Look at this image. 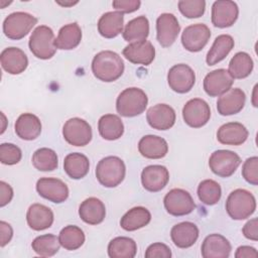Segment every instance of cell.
Listing matches in <instances>:
<instances>
[{
  "label": "cell",
  "instance_id": "obj_19",
  "mask_svg": "<svg viewBox=\"0 0 258 258\" xmlns=\"http://www.w3.org/2000/svg\"><path fill=\"white\" fill-rule=\"evenodd\" d=\"M122 53L132 63L149 66L155 57V48L150 41L142 40L128 44Z\"/></svg>",
  "mask_w": 258,
  "mask_h": 258
},
{
  "label": "cell",
  "instance_id": "obj_51",
  "mask_svg": "<svg viewBox=\"0 0 258 258\" xmlns=\"http://www.w3.org/2000/svg\"><path fill=\"white\" fill-rule=\"evenodd\" d=\"M56 3L58 4V5H60V6H64V7H71V6H74V5H76V4H78V1H75V2H73V1H70V2H60V1H56Z\"/></svg>",
  "mask_w": 258,
  "mask_h": 258
},
{
  "label": "cell",
  "instance_id": "obj_25",
  "mask_svg": "<svg viewBox=\"0 0 258 258\" xmlns=\"http://www.w3.org/2000/svg\"><path fill=\"white\" fill-rule=\"evenodd\" d=\"M16 135L23 140H34L41 133V122L37 116L32 113L21 114L14 125Z\"/></svg>",
  "mask_w": 258,
  "mask_h": 258
},
{
  "label": "cell",
  "instance_id": "obj_37",
  "mask_svg": "<svg viewBox=\"0 0 258 258\" xmlns=\"http://www.w3.org/2000/svg\"><path fill=\"white\" fill-rule=\"evenodd\" d=\"M253 59L244 51L237 52L229 62V74L233 79H245L253 71Z\"/></svg>",
  "mask_w": 258,
  "mask_h": 258
},
{
  "label": "cell",
  "instance_id": "obj_40",
  "mask_svg": "<svg viewBox=\"0 0 258 258\" xmlns=\"http://www.w3.org/2000/svg\"><path fill=\"white\" fill-rule=\"evenodd\" d=\"M33 166L40 171H52L58 165V158L54 150L42 147L34 151L32 155Z\"/></svg>",
  "mask_w": 258,
  "mask_h": 258
},
{
  "label": "cell",
  "instance_id": "obj_23",
  "mask_svg": "<svg viewBox=\"0 0 258 258\" xmlns=\"http://www.w3.org/2000/svg\"><path fill=\"white\" fill-rule=\"evenodd\" d=\"M248 130L239 122H229L222 125L217 132V139L221 144L238 146L248 138Z\"/></svg>",
  "mask_w": 258,
  "mask_h": 258
},
{
  "label": "cell",
  "instance_id": "obj_2",
  "mask_svg": "<svg viewBox=\"0 0 258 258\" xmlns=\"http://www.w3.org/2000/svg\"><path fill=\"white\" fill-rule=\"evenodd\" d=\"M148 98L145 92L139 88H127L123 90L116 100V110L123 117H135L146 109Z\"/></svg>",
  "mask_w": 258,
  "mask_h": 258
},
{
  "label": "cell",
  "instance_id": "obj_12",
  "mask_svg": "<svg viewBox=\"0 0 258 258\" xmlns=\"http://www.w3.org/2000/svg\"><path fill=\"white\" fill-rule=\"evenodd\" d=\"M210 37V28L204 23H196L184 28L181 34V43L186 50L198 52L207 45Z\"/></svg>",
  "mask_w": 258,
  "mask_h": 258
},
{
  "label": "cell",
  "instance_id": "obj_11",
  "mask_svg": "<svg viewBox=\"0 0 258 258\" xmlns=\"http://www.w3.org/2000/svg\"><path fill=\"white\" fill-rule=\"evenodd\" d=\"M182 118L189 127L201 128L205 126L211 118L210 106L203 99H191L183 106Z\"/></svg>",
  "mask_w": 258,
  "mask_h": 258
},
{
  "label": "cell",
  "instance_id": "obj_36",
  "mask_svg": "<svg viewBox=\"0 0 258 258\" xmlns=\"http://www.w3.org/2000/svg\"><path fill=\"white\" fill-rule=\"evenodd\" d=\"M136 253V242L129 237H116L108 244V255L111 258H133Z\"/></svg>",
  "mask_w": 258,
  "mask_h": 258
},
{
  "label": "cell",
  "instance_id": "obj_3",
  "mask_svg": "<svg viewBox=\"0 0 258 258\" xmlns=\"http://www.w3.org/2000/svg\"><path fill=\"white\" fill-rule=\"evenodd\" d=\"M126 173L124 161L118 156H107L102 158L96 167V177L105 187L119 185Z\"/></svg>",
  "mask_w": 258,
  "mask_h": 258
},
{
  "label": "cell",
  "instance_id": "obj_5",
  "mask_svg": "<svg viewBox=\"0 0 258 258\" xmlns=\"http://www.w3.org/2000/svg\"><path fill=\"white\" fill-rule=\"evenodd\" d=\"M54 40L55 38L52 29L46 25H39L32 31L29 37L28 46L35 57L49 59L56 51Z\"/></svg>",
  "mask_w": 258,
  "mask_h": 258
},
{
  "label": "cell",
  "instance_id": "obj_43",
  "mask_svg": "<svg viewBox=\"0 0 258 258\" xmlns=\"http://www.w3.org/2000/svg\"><path fill=\"white\" fill-rule=\"evenodd\" d=\"M21 149L12 143H2L0 145V161L6 165H13L21 160Z\"/></svg>",
  "mask_w": 258,
  "mask_h": 258
},
{
  "label": "cell",
  "instance_id": "obj_33",
  "mask_svg": "<svg viewBox=\"0 0 258 258\" xmlns=\"http://www.w3.org/2000/svg\"><path fill=\"white\" fill-rule=\"evenodd\" d=\"M63 169L71 178L81 179L88 174L90 169V161L83 153H70L64 157Z\"/></svg>",
  "mask_w": 258,
  "mask_h": 258
},
{
  "label": "cell",
  "instance_id": "obj_14",
  "mask_svg": "<svg viewBox=\"0 0 258 258\" xmlns=\"http://www.w3.org/2000/svg\"><path fill=\"white\" fill-rule=\"evenodd\" d=\"M180 25L171 13H162L156 19V38L163 47H168L178 36Z\"/></svg>",
  "mask_w": 258,
  "mask_h": 258
},
{
  "label": "cell",
  "instance_id": "obj_46",
  "mask_svg": "<svg viewBox=\"0 0 258 258\" xmlns=\"http://www.w3.org/2000/svg\"><path fill=\"white\" fill-rule=\"evenodd\" d=\"M141 2L139 0H115L112 2L113 8L120 13H132L139 9Z\"/></svg>",
  "mask_w": 258,
  "mask_h": 258
},
{
  "label": "cell",
  "instance_id": "obj_48",
  "mask_svg": "<svg viewBox=\"0 0 258 258\" xmlns=\"http://www.w3.org/2000/svg\"><path fill=\"white\" fill-rule=\"evenodd\" d=\"M13 198L12 187L5 181H0V207H4L11 202Z\"/></svg>",
  "mask_w": 258,
  "mask_h": 258
},
{
  "label": "cell",
  "instance_id": "obj_6",
  "mask_svg": "<svg viewBox=\"0 0 258 258\" xmlns=\"http://www.w3.org/2000/svg\"><path fill=\"white\" fill-rule=\"evenodd\" d=\"M37 23V18L26 12H13L3 21V32L6 37L19 40L26 36Z\"/></svg>",
  "mask_w": 258,
  "mask_h": 258
},
{
  "label": "cell",
  "instance_id": "obj_7",
  "mask_svg": "<svg viewBox=\"0 0 258 258\" xmlns=\"http://www.w3.org/2000/svg\"><path fill=\"white\" fill-rule=\"evenodd\" d=\"M240 164V156L236 152L226 149L214 151L209 158L210 169L221 177L231 176Z\"/></svg>",
  "mask_w": 258,
  "mask_h": 258
},
{
  "label": "cell",
  "instance_id": "obj_50",
  "mask_svg": "<svg viewBox=\"0 0 258 258\" xmlns=\"http://www.w3.org/2000/svg\"><path fill=\"white\" fill-rule=\"evenodd\" d=\"M258 256V253L254 247L251 246H240L236 250L235 257L236 258H256Z\"/></svg>",
  "mask_w": 258,
  "mask_h": 258
},
{
  "label": "cell",
  "instance_id": "obj_17",
  "mask_svg": "<svg viewBox=\"0 0 258 258\" xmlns=\"http://www.w3.org/2000/svg\"><path fill=\"white\" fill-rule=\"evenodd\" d=\"M175 112L167 104H156L146 113V120L150 127L156 130H168L175 123Z\"/></svg>",
  "mask_w": 258,
  "mask_h": 258
},
{
  "label": "cell",
  "instance_id": "obj_13",
  "mask_svg": "<svg viewBox=\"0 0 258 258\" xmlns=\"http://www.w3.org/2000/svg\"><path fill=\"white\" fill-rule=\"evenodd\" d=\"M36 190L43 199L60 204L69 198V187L60 179L54 177H41L36 182Z\"/></svg>",
  "mask_w": 258,
  "mask_h": 258
},
{
  "label": "cell",
  "instance_id": "obj_9",
  "mask_svg": "<svg viewBox=\"0 0 258 258\" xmlns=\"http://www.w3.org/2000/svg\"><path fill=\"white\" fill-rule=\"evenodd\" d=\"M62 136L73 146H85L92 140V128L84 119L71 118L62 127Z\"/></svg>",
  "mask_w": 258,
  "mask_h": 258
},
{
  "label": "cell",
  "instance_id": "obj_10",
  "mask_svg": "<svg viewBox=\"0 0 258 258\" xmlns=\"http://www.w3.org/2000/svg\"><path fill=\"white\" fill-rule=\"evenodd\" d=\"M167 83L172 91L178 94H185L192 89L196 83L195 72L185 63L174 64L168 71Z\"/></svg>",
  "mask_w": 258,
  "mask_h": 258
},
{
  "label": "cell",
  "instance_id": "obj_8",
  "mask_svg": "<svg viewBox=\"0 0 258 258\" xmlns=\"http://www.w3.org/2000/svg\"><path fill=\"white\" fill-rule=\"evenodd\" d=\"M166 212L174 217L190 214L196 209V204L190 194L182 188L170 189L163 199Z\"/></svg>",
  "mask_w": 258,
  "mask_h": 258
},
{
  "label": "cell",
  "instance_id": "obj_16",
  "mask_svg": "<svg viewBox=\"0 0 258 258\" xmlns=\"http://www.w3.org/2000/svg\"><path fill=\"white\" fill-rule=\"evenodd\" d=\"M234 79L225 69L210 72L204 79V90L210 97H220L233 86Z\"/></svg>",
  "mask_w": 258,
  "mask_h": 258
},
{
  "label": "cell",
  "instance_id": "obj_29",
  "mask_svg": "<svg viewBox=\"0 0 258 258\" xmlns=\"http://www.w3.org/2000/svg\"><path fill=\"white\" fill-rule=\"evenodd\" d=\"M124 16L118 11L104 13L98 21V31L105 38H114L123 32Z\"/></svg>",
  "mask_w": 258,
  "mask_h": 258
},
{
  "label": "cell",
  "instance_id": "obj_41",
  "mask_svg": "<svg viewBox=\"0 0 258 258\" xmlns=\"http://www.w3.org/2000/svg\"><path fill=\"white\" fill-rule=\"evenodd\" d=\"M222 196L220 184L213 179H205L198 186V197L200 201L208 206L216 205Z\"/></svg>",
  "mask_w": 258,
  "mask_h": 258
},
{
  "label": "cell",
  "instance_id": "obj_34",
  "mask_svg": "<svg viewBox=\"0 0 258 258\" xmlns=\"http://www.w3.org/2000/svg\"><path fill=\"white\" fill-rule=\"evenodd\" d=\"M100 135L106 140H117L124 133V125L119 116L115 114L103 115L98 122Z\"/></svg>",
  "mask_w": 258,
  "mask_h": 258
},
{
  "label": "cell",
  "instance_id": "obj_35",
  "mask_svg": "<svg viewBox=\"0 0 258 258\" xmlns=\"http://www.w3.org/2000/svg\"><path fill=\"white\" fill-rule=\"evenodd\" d=\"M148 34H149V21L143 15H140L130 20L126 24L122 32L124 40L131 43L136 41L146 40Z\"/></svg>",
  "mask_w": 258,
  "mask_h": 258
},
{
  "label": "cell",
  "instance_id": "obj_1",
  "mask_svg": "<svg viewBox=\"0 0 258 258\" xmlns=\"http://www.w3.org/2000/svg\"><path fill=\"white\" fill-rule=\"evenodd\" d=\"M92 72L95 78L111 83L118 80L124 73V62L121 56L112 50L98 52L92 60Z\"/></svg>",
  "mask_w": 258,
  "mask_h": 258
},
{
  "label": "cell",
  "instance_id": "obj_15",
  "mask_svg": "<svg viewBox=\"0 0 258 258\" xmlns=\"http://www.w3.org/2000/svg\"><path fill=\"white\" fill-rule=\"evenodd\" d=\"M239 15L238 5L230 0H218L212 5V23L219 28L232 26Z\"/></svg>",
  "mask_w": 258,
  "mask_h": 258
},
{
  "label": "cell",
  "instance_id": "obj_20",
  "mask_svg": "<svg viewBox=\"0 0 258 258\" xmlns=\"http://www.w3.org/2000/svg\"><path fill=\"white\" fill-rule=\"evenodd\" d=\"M246 95L239 88H231L221 95L217 101L218 113L222 116H230L239 113L245 106Z\"/></svg>",
  "mask_w": 258,
  "mask_h": 258
},
{
  "label": "cell",
  "instance_id": "obj_32",
  "mask_svg": "<svg viewBox=\"0 0 258 258\" xmlns=\"http://www.w3.org/2000/svg\"><path fill=\"white\" fill-rule=\"evenodd\" d=\"M234 39L229 34H221L217 36L212 47L207 53V63L209 66H214L225 59L230 51L234 48Z\"/></svg>",
  "mask_w": 258,
  "mask_h": 258
},
{
  "label": "cell",
  "instance_id": "obj_38",
  "mask_svg": "<svg viewBox=\"0 0 258 258\" xmlns=\"http://www.w3.org/2000/svg\"><path fill=\"white\" fill-rule=\"evenodd\" d=\"M58 241L60 246H62L66 250H77L83 246L85 242V234L78 226L69 225L59 232Z\"/></svg>",
  "mask_w": 258,
  "mask_h": 258
},
{
  "label": "cell",
  "instance_id": "obj_28",
  "mask_svg": "<svg viewBox=\"0 0 258 258\" xmlns=\"http://www.w3.org/2000/svg\"><path fill=\"white\" fill-rule=\"evenodd\" d=\"M79 216L83 222L89 225H98L105 219V205L101 200L94 197L86 199L80 205Z\"/></svg>",
  "mask_w": 258,
  "mask_h": 258
},
{
  "label": "cell",
  "instance_id": "obj_42",
  "mask_svg": "<svg viewBox=\"0 0 258 258\" xmlns=\"http://www.w3.org/2000/svg\"><path fill=\"white\" fill-rule=\"evenodd\" d=\"M180 13L189 19L201 17L206 10V2L204 0H181L177 3Z\"/></svg>",
  "mask_w": 258,
  "mask_h": 258
},
{
  "label": "cell",
  "instance_id": "obj_49",
  "mask_svg": "<svg viewBox=\"0 0 258 258\" xmlns=\"http://www.w3.org/2000/svg\"><path fill=\"white\" fill-rule=\"evenodd\" d=\"M0 233H1V241H0L1 243H0V246L4 247L12 239V236H13L12 227L8 223H6L4 221H1L0 222Z\"/></svg>",
  "mask_w": 258,
  "mask_h": 258
},
{
  "label": "cell",
  "instance_id": "obj_44",
  "mask_svg": "<svg viewBox=\"0 0 258 258\" xmlns=\"http://www.w3.org/2000/svg\"><path fill=\"white\" fill-rule=\"evenodd\" d=\"M242 175L250 184H258V157L252 156L245 160L242 166Z\"/></svg>",
  "mask_w": 258,
  "mask_h": 258
},
{
  "label": "cell",
  "instance_id": "obj_45",
  "mask_svg": "<svg viewBox=\"0 0 258 258\" xmlns=\"http://www.w3.org/2000/svg\"><path fill=\"white\" fill-rule=\"evenodd\" d=\"M171 255L169 247L159 242L149 245L145 251L146 258H170Z\"/></svg>",
  "mask_w": 258,
  "mask_h": 258
},
{
  "label": "cell",
  "instance_id": "obj_18",
  "mask_svg": "<svg viewBox=\"0 0 258 258\" xmlns=\"http://www.w3.org/2000/svg\"><path fill=\"white\" fill-rule=\"evenodd\" d=\"M168 180L169 172L163 165H148L141 172L142 185L146 190L151 192H157L163 189Z\"/></svg>",
  "mask_w": 258,
  "mask_h": 258
},
{
  "label": "cell",
  "instance_id": "obj_26",
  "mask_svg": "<svg viewBox=\"0 0 258 258\" xmlns=\"http://www.w3.org/2000/svg\"><path fill=\"white\" fill-rule=\"evenodd\" d=\"M139 153L149 159H159L168 152V144L162 137L156 135H145L138 142Z\"/></svg>",
  "mask_w": 258,
  "mask_h": 258
},
{
  "label": "cell",
  "instance_id": "obj_24",
  "mask_svg": "<svg viewBox=\"0 0 258 258\" xmlns=\"http://www.w3.org/2000/svg\"><path fill=\"white\" fill-rule=\"evenodd\" d=\"M199 228L191 222H182L174 225L170 231L173 244L181 249L191 247L199 238Z\"/></svg>",
  "mask_w": 258,
  "mask_h": 258
},
{
  "label": "cell",
  "instance_id": "obj_31",
  "mask_svg": "<svg viewBox=\"0 0 258 258\" xmlns=\"http://www.w3.org/2000/svg\"><path fill=\"white\" fill-rule=\"evenodd\" d=\"M150 212L144 207H134L126 212L120 220V226L125 231H136L149 224Z\"/></svg>",
  "mask_w": 258,
  "mask_h": 258
},
{
  "label": "cell",
  "instance_id": "obj_27",
  "mask_svg": "<svg viewBox=\"0 0 258 258\" xmlns=\"http://www.w3.org/2000/svg\"><path fill=\"white\" fill-rule=\"evenodd\" d=\"M26 221L30 229L42 231L51 227L53 223V213L44 205L33 204L27 210Z\"/></svg>",
  "mask_w": 258,
  "mask_h": 258
},
{
  "label": "cell",
  "instance_id": "obj_22",
  "mask_svg": "<svg viewBox=\"0 0 258 258\" xmlns=\"http://www.w3.org/2000/svg\"><path fill=\"white\" fill-rule=\"evenodd\" d=\"M232 246L228 239L220 234H211L205 238L201 252L204 258H228Z\"/></svg>",
  "mask_w": 258,
  "mask_h": 258
},
{
  "label": "cell",
  "instance_id": "obj_47",
  "mask_svg": "<svg viewBox=\"0 0 258 258\" xmlns=\"http://www.w3.org/2000/svg\"><path fill=\"white\" fill-rule=\"evenodd\" d=\"M258 220L257 218H253L250 221H248L243 229L242 233L245 236V238L252 240V241H257L258 240Z\"/></svg>",
  "mask_w": 258,
  "mask_h": 258
},
{
  "label": "cell",
  "instance_id": "obj_4",
  "mask_svg": "<svg viewBox=\"0 0 258 258\" xmlns=\"http://www.w3.org/2000/svg\"><path fill=\"white\" fill-rule=\"evenodd\" d=\"M256 210V200L254 196L244 189L237 188L227 198L226 211L233 220H245Z\"/></svg>",
  "mask_w": 258,
  "mask_h": 258
},
{
  "label": "cell",
  "instance_id": "obj_39",
  "mask_svg": "<svg viewBox=\"0 0 258 258\" xmlns=\"http://www.w3.org/2000/svg\"><path fill=\"white\" fill-rule=\"evenodd\" d=\"M32 250L39 256L51 257L55 255L60 247L58 238L52 234H45L36 237L31 243Z\"/></svg>",
  "mask_w": 258,
  "mask_h": 258
},
{
  "label": "cell",
  "instance_id": "obj_21",
  "mask_svg": "<svg viewBox=\"0 0 258 258\" xmlns=\"http://www.w3.org/2000/svg\"><path fill=\"white\" fill-rule=\"evenodd\" d=\"M1 66L10 75L23 73L28 66V58L24 51L18 47H7L0 54Z\"/></svg>",
  "mask_w": 258,
  "mask_h": 258
},
{
  "label": "cell",
  "instance_id": "obj_30",
  "mask_svg": "<svg viewBox=\"0 0 258 258\" xmlns=\"http://www.w3.org/2000/svg\"><path fill=\"white\" fill-rule=\"evenodd\" d=\"M82 40V29L77 22L69 23L62 26L54 40V46L57 49L70 50L76 48Z\"/></svg>",
  "mask_w": 258,
  "mask_h": 258
}]
</instances>
